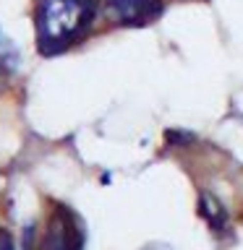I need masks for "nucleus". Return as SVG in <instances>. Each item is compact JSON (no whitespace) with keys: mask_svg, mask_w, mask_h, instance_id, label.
<instances>
[{"mask_svg":"<svg viewBox=\"0 0 243 250\" xmlns=\"http://www.w3.org/2000/svg\"><path fill=\"white\" fill-rule=\"evenodd\" d=\"M107 8L123 23H146L160 13L157 0H107Z\"/></svg>","mask_w":243,"mask_h":250,"instance_id":"f03ea898","label":"nucleus"},{"mask_svg":"<svg viewBox=\"0 0 243 250\" xmlns=\"http://www.w3.org/2000/svg\"><path fill=\"white\" fill-rule=\"evenodd\" d=\"M0 250H16V248H13V237H11V232L3 229V227H0Z\"/></svg>","mask_w":243,"mask_h":250,"instance_id":"7ed1b4c3","label":"nucleus"},{"mask_svg":"<svg viewBox=\"0 0 243 250\" xmlns=\"http://www.w3.org/2000/svg\"><path fill=\"white\" fill-rule=\"evenodd\" d=\"M97 11V0H39L37 39L42 52H58L73 44L89 29Z\"/></svg>","mask_w":243,"mask_h":250,"instance_id":"f257e3e1","label":"nucleus"}]
</instances>
